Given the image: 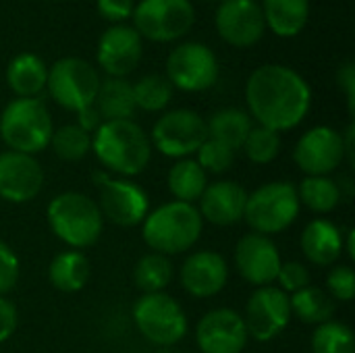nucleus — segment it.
Returning <instances> with one entry per match:
<instances>
[{
  "mask_svg": "<svg viewBox=\"0 0 355 353\" xmlns=\"http://www.w3.org/2000/svg\"><path fill=\"white\" fill-rule=\"evenodd\" d=\"M218 58L208 46L200 42H185L168 54L164 77L173 87L196 94L210 89L218 81Z\"/></svg>",
  "mask_w": 355,
  "mask_h": 353,
  "instance_id": "11",
  "label": "nucleus"
},
{
  "mask_svg": "<svg viewBox=\"0 0 355 353\" xmlns=\"http://www.w3.org/2000/svg\"><path fill=\"white\" fill-rule=\"evenodd\" d=\"M100 81L98 71L87 60L64 56L48 69L46 89L60 108L79 112L94 104Z\"/></svg>",
  "mask_w": 355,
  "mask_h": 353,
  "instance_id": "8",
  "label": "nucleus"
},
{
  "mask_svg": "<svg viewBox=\"0 0 355 353\" xmlns=\"http://www.w3.org/2000/svg\"><path fill=\"white\" fill-rule=\"evenodd\" d=\"M208 139L206 119L189 108L164 112L152 127L150 144L166 158H191Z\"/></svg>",
  "mask_w": 355,
  "mask_h": 353,
  "instance_id": "9",
  "label": "nucleus"
},
{
  "mask_svg": "<svg viewBox=\"0 0 355 353\" xmlns=\"http://www.w3.org/2000/svg\"><path fill=\"white\" fill-rule=\"evenodd\" d=\"M179 281L185 293L196 300L218 295L229 281V264L216 250H198L185 258L179 270Z\"/></svg>",
  "mask_w": 355,
  "mask_h": 353,
  "instance_id": "19",
  "label": "nucleus"
},
{
  "mask_svg": "<svg viewBox=\"0 0 355 353\" xmlns=\"http://www.w3.org/2000/svg\"><path fill=\"white\" fill-rule=\"evenodd\" d=\"M355 229H347L343 233V252L347 254V258L354 262L355 260Z\"/></svg>",
  "mask_w": 355,
  "mask_h": 353,
  "instance_id": "45",
  "label": "nucleus"
},
{
  "mask_svg": "<svg viewBox=\"0 0 355 353\" xmlns=\"http://www.w3.org/2000/svg\"><path fill=\"white\" fill-rule=\"evenodd\" d=\"M94 106L104 121H129L135 114L133 85L127 79L108 77L100 81Z\"/></svg>",
  "mask_w": 355,
  "mask_h": 353,
  "instance_id": "26",
  "label": "nucleus"
},
{
  "mask_svg": "<svg viewBox=\"0 0 355 353\" xmlns=\"http://www.w3.org/2000/svg\"><path fill=\"white\" fill-rule=\"evenodd\" d=\"M295 189L300 204L314 214H329L337 210L343 200L337 181L331 177H304Z\"/></svg>",
  "mask_w": 355,
  "mask_h": 353,
  "instance_id": "31",
  "label": "nucleus"
},
{
  "mask_svg": "<svg viewBox=\"0 0 355 353\" xmlns=\"http://www.w3.org/2000/svg\"><path fill=\"white\" fill-rule=\"evenodd\" d=\"M208 137L214 141L225 144L231 150H241L245 137L250 135L252 127H254V119L241 110V108H220L216 110L208 121Z\"/></svg>",
  "mask_w": 355,
  "mask_h": 353,
  "instance_id": "27",
  "label": "nucleus"
},
{
  "mask_svg": "<svg viewBox=\"0 0 355 353\" xmlns=\"http://www.w3.org/2000/svg\"><path fill=\"white\" fill-rule=\"evenodd\" d=\"M289 306H291V316H295L304 325H322L333 320L337 302L320 287L308 285L302 291L289 295Z\"/></svg>",
  "mask_w": 355,
  "mask_h": 353,
  "instance_id": "29",
  "label": "nucleus"
},
{
  "mask_svg": "<svg viewBox=\"0 0 355 353\" xmlns=\"http://www.w3.org/2000/svg\"><path fill=\"white\" fill-rule=\"evenodd\" d=\"M131 17L139 37L173 42L193 27L196 10L189 0H139Z\"/></svg>",
  "mask_w": 355,
  "mask_h": 353,
  "instance_id": "10",
  "label": "nucleus"
},
{
  "mask_svg": "<svg viewBox=\"0 0 355 353\" xmlns=\"http://www.w3.org/2000/svg\"><path fill=\"white\" fill-rule=\"evenodd\" d=\"M337 81H339V87L345 92L347 96V108H349V114L354 117L355 110V64L352 60H347L339 73H337Z\"/></svg>",
  "mask_w": 355,
  "mask_h": 353,
  "instance_id": "42",
  "label": "nucleus"
},
{
  "mask_svg": "<svg viewBox=\"0 0 355 353\" xmlns=\"http://www.w3.org/2000/svg\"><path fill=\"white\" fill-rule=\"evenodd\" d=\"M175 279V266L168 256L148 252L133 268V283L144 293H162Z\"/></svg>",
  "mask_w": 355,
  "mask_h": 353,
  "instance_id": "30",
  "label": "nucleus"
},
{
  "mask_svg": "<svg viewBox=\"0 0 355 353\" xmlns=\"http://www.w3.org/2000/svg\"><path fill=\"white\" fill-rule=\"evenodd\" d=\"M52 114L40 98H15L0 114V139L8 150L35 156L50 148Z\"/></svg>",
  "mask_w": 355,
  "mask_h": 353,
  "instance_id": "5",
  "label": "nucleus"
},
{
  "mask_svg": "<svg viewBox=\"0 0 355 353\" xmlns=\"http://www.w3.org/2000/svg\"><path fill=\"white\" fill-rule=\"evenodd\" d=\"M92 277V262L79 250H64L50 260L48 281L56 291L77 293L85 289Z\"/></svg>",
  "mask_w": 355,
  "mask_h": 353,
  "instance_id": "23",
  "label": "nucleus"
},
{
  "mask_svg": "<svg viewBox=\"0 0 355 353\" xmlns=\"http://www.w3.org/2000/svg\"><path fill=\"white\" fill-rule=\"evenodd\" d=\"M133 85V98H135V108L144 112H160L164 110L171 100H173V85L164 75H144L139 81L131 83Z\"/></svg>",
  "mask_w": 355,
  "mask_h": 353,
  "instance_id": "32",
  "label": "nucleus"
},
{
  "mask_svg": "<svg viewBox=\"0 0 355 353\" xmlns=\"http://www.w3.org/2000/svg\"><path fill=\"white\" fill-rule=\"evenodd\" d=\"M250 341L243 316L233 308H214L196 325L200 353H241Z\"/></svg>",
  "mask_w": 355,
  "mask_h": 353,
  "instance_id": "15",
  "label": "nucleus"
},
{
  "mask_svg": "<svg viewBox=\"0 0 355 353\" xmlns=\"http://www.w3.org/2000/svg\"><path fill=\"white\" fill-rule=\"evenodd\" d=\"M312 353H355L354 331L341 320H329L314 329L310 337Z\"/></svg>",
  "mask_w": 355,
  "mask_h": 353,
  "instance_id": "33",
  "label": "nucleus"
},
{
  "mask_svg": "<svg viewBox=\"0 0 355 353\" xmlns=\"http://www.w3.org/2000/svg\"><path fill=\"white\" fill-rule=\"evenodd\" d=\"M343 135V148H345V160L349 164V169L355 166V152H354V139H355V125L349 123L347 125V131L341 133Z\"/></svg>",
  "mask_w": 355,
  "mask_h": 353,
  "instance_id": "44",
  "label": "nucleus"
},
{
  "mask_svg": "<svg viewBox=\"0 0 355 353\" xmlns=\"http://www.w3.org/2000/svg\"><path fill=\"white\" fill-rule=\"evenodd\" d=\"M150 135L133 121H104L92 135V152L110 175L131 179L141 175L152 160Z\"/></svg>",
  "mask_w": 355,
  "mask_h": 353,
  "instance_id": "2",
  "label": "nucleus"
},
{
  "mask_svg": "<svg viewBox=\"0 0 355 353\" xmlns=\"http://www.w3.org/2000/svg\"><path fill=\"white\" fill-rule=\"evenodd\" d=\"M310 270L304 262H297V260H289V262H283L281 268H279V275H277V281L279 283V289L285 291L287 295H293L297 291H302L304 287L310 285Z\"/></svg>",
  "mask_w": 355,
  "mask_h": 353,
  "instance_id": "38",
  "label": "nucleus"
},
{
  "mask_svg": "<svg viewBox=\"0 0 355 353\" xmlns=\"http://www.w3.org/2000/svg\"><path fill=\"white\" fill-rule=\"evenodd\" d=\"M300 248L310 264L331 268L343 256V231L329 218H314L302 231Z\"/></svg>",
  "mask_w": 355,
  "mask_h": 353,
  "instance_id": "22",
  "label": "nucleus"
},
{
  "mask_svg": "<svg viewBox=\"0 0 355 353\" xmlns=\"http://www.w3.org/2000/svg\"><path fill=\"white\" fill-rule=\"evenodd\" d=\"M281 148H283L281 133H277L272 129H266V127H260V125L252 127L250 135L245 137V141L241 146L243 154L254 164H270V162H275L279 158V154H281Z\"/></svg>",
  "mask_w": 355,
  "mask_h": 353,
  "instance_id": "35",
  "label": "nucleus"
},
{
  "mask_svg": "<svg viewBox=\"0 0 355 353\" xmlns=\"http://www.w3.org/2000/svg\"><path fill=\"white\" fill-rule=\"evenodd\" d=\"M196 162L206 171V173H214V175H223L227 171L233 169L235 164V150L227 148L225 144L220 141H214V139H206L200 150L196 152Z\"/></svg>",
  "mask_w": 355,
  "mask_h": 353,
  "instance_id": "36",
  "label": "nucleus"
},
{
  "mask_svg": "<svg viewBox=\"0 0 355 353\" xmlns=\"http://www.w3.org/2000/svg\"><path fill=\"white\" fill-rule=\"evenodd\" d=\"M48 69L37 54L21 52L6 67V83L17 98H37L46 89Z\"/></svg>",
  "mask_w": 355,
  "mask_h": 353,
  "instance_id": "24",
  "label": "nucleus"
},
{
  "mask_svg": "<svg viewBox=\"0 0 355 353\" xmlns=\"http://www.w3.org/2000/svg\"><path fill=\"white\" fill-rule=\"evenodd\" d=\"M44 169L35 156L4 150L0 152V198L10 204H25L40 196Z\"/></svg>",
  "mask_w": 355,
  "mask_h": 353,
  "instance_id": "18",
  "label": "nucleus"
},
{
  "mask_svg": "<svg viewBox=\"0 0 355 353\" xmlns=\"http://www.w3.org/2000/svg\"><path fill=\"white\" fill-rule=\"evenodd\" d=\"M291 320L289 295L275 285L256 287L245 304L243 322L250 339L258 343H268L277 339Z\"/></svg>",
  "mask_w": 355,
  "mask_h": 353,
  "instance_id": "14",
  "label": "nucleus"
},
{
  "mask_svg": "<svg viewBox=\"0 0 355 353\" xmlns=\"http://www.w3.org/2000/svg\"><path fill=\"white\" fill-rule=\"evenodd\" d=\"M293 162L306 177H331L345 162L343 135L327 125L308 129L293 148Z\"/></svg>",
  "mask_w": 355,
  "mask_h": 353,
  "instance_id": "13",
  "label": "nucleus"
},
{
  "mask_svg": "<svg viewBox=\"0 0 355 353\" xmlns=\"http://www.w3.org/2000/svg\"><path fill=\"white\" fill-rule=\"evenodd\" d=\"M104 123V119L100 117V112H98V108L92 104V106H85V108H81L79 112H77V127H81L85 133H89V135H94L98 129H100V125Z\"/></svg>",
  "mask_w": 355,
  "mask_h": 353,
  "instance_id": "43",
  "label": "nucleus"
},
{
  "mask_svg": "<svg viewBox=\"0 0 355 353\" xmlns=\"http://www.w3.org/2000/svg\"><path fill=\"white\" fill-rule=\"evenodd\" d=\"M96 6H98V12L102 19L112 21V23H121L133 15L135 2L133 0H98Z\"/></svg>",
  "mask_w": 355,
  "mask_h": 353,
  "instance_id": "40",
  "label": "nucleus"
},
{
  "mask_svg": "<svg viewBox=\"0 0 355 353\" xmlns=\"http://www.w3.org/2000/svg\"><path fill=\"white\" fill-rule=\"evenodd\" d=\"M46 221L50 231L69 250H87L104 233L102 212L89 196L81 191H62L48 202Z\"/></svg>",
  "mask_w": 355,
  "mask_h": 353,
  "instance_id": "4",
  "label": "nucleus"
},
{
  "mask_svg": "<svg viewBox=\"0 0 355 353\" xmlns=\"http://www.w3.org/2000/svg\"><path fill=\"white\" fill-rule=\"evenodd\" d=\"M300 212L302 204L295 185L289 181H270L248 193L243 221L252 233L270 237L287 231L297 221Z\"/></svg>",
  "mask_w": 355,
  "mask_h": 353,
  "instance_id": "6",
  "label": "nucleus"
},
{
  "mask_svg": "<svg viewBox=\"0 0 355 353\" xmlns=\"http://www.w3.org/2000/svg\"><path fill=\"white\" fill-rule=\"evenodd\" d=\"M335 302L349 304L355 298V273L352 264H335L327 275V289Z\"/></svg>",
  "mask_w": 355,
  "mask_h": 353,
  "instance_id": "37",
  "label": "nucleus"
},
{
  "mask_svg": "<svg viewBox=\"0 0 355 353\" xmlns=\"http://www.w3.org/2000/svg\"><path fill=\"white\" fill-rule=\"evenodd\" d=\"M214 21L218 35L237 48L254 46L266 31L258 0H220Z\"/></svg>",
  "mask_w": 355,
  "mask_h": 353,
  "instance_id": "17",
  "label": "nucleus"
},
{
  "mask_svg": "<svg viewBox=\"0 0 355 353\" xmlns=\"http://www.w3.org/2000/svg\"><path fill=\"white\" fill-rule=\"evenodd\" d=\"M50 148L64 162H79L92 152V135L77 125H62L54 129Z\"/></svg>",
  "mask_w": 355,
  "mask_h": 353,
  "instance_id": "34",
  "label": "nucleus"
},
{
  "mask_svg": "<svg viewBox=\"0 0 355 353\" xmlns=\"http://www.w3.org/2000/svg\"><path fill=\"white\" fill-rule=\"evenodd\" d=\"M21 277V262L10 246L0 241V298H6L15 289Z\"/></svg>",
  "mask_w": 355,
  "mask_h": 353,
  "instance_id": "39",
  "label": "nucleus"
},
{
  "mask_svg": "<svg viewBox=\"0 0 355 353\" xmlns=\"http://www.w3.org/2000/svg\"><path fill=\"white\" fill-rule=\"evenodd\" d=\"M235 268L239 277L254 285V287H266L277 281L279 268L283 264L281 252L272 237L260 235V233H245L237 246H235Z\"/></svg>",
  "mask_w": 355,
  "mask_h": 353,
  "instance_id": "16",
  "label": "nucleus"
},
{
  "mask_svg": "<svg viewBox=\"0 0 355 353\" xmlns=\"http://www.w3.org/2000/svg\"><path fill=\"white\" fill-rule=\"evenodd\" d=\"M245 202V187L237 181L223 179L206 185L196 208L204 223H210L214 227H233L243 221Z\"/></svg>",
  "mask_w": 355,
  "mask_h": 353,
  "instance_id": "21",
  "label": "nucleus"
},
{
  "mask_svg": "<svg viewBox=\"0 0 355 353\" xmlns=\"http://www.w3.org/2000/svg\"><path fill=\"white\" fill-rule=\"evenodd\" d=\"M166 185L177 202L196 204L208 185V173L193 158H181L171 166Z\"/></svg>",
  "mask_w": 355,
  "mask_h": 353,
  "instance_id": "28",
  "label": "nucleus"
},
{
  "mask_svg": "<svg viewBox=\"0 0 355 353\" xmlns=\"http://www.w3.org/2000/svg\"><path fill=\"white\" fill-rule=\"evenodd\" d=\"M250 117L277 133L295 129L310 112L312 89L308 81L285 64L258 67L245 83Z\"/></svg>",
  "mask_w": 355,
  "mask_h": 353,
  "instance_id": "1",
  "label": "nucleus"
},
{
  "mask_svg": "<svg viewBox=\"0 0 355 353\" xmlns=\"http://www.w3.org/2000/svg\"><path fill=\"white\" fill-rule=\"evenodd\" d=\"M98 208L102 212L104 223L133 229L144 223L150 212V198L146 189L123 177H108L102 185H98Z\"/></svg>",
  "mask_w": 355,
  "mask_h": 353,
  "instance_id": "12",
  "label": "nucleus"
},
{
  "mask_svg": "<svg viewBox=\"0 0 355 353\" xmlns=\"http://www.w3.org/2000/svg\"><path fill=\"white\" fill-rule=\"evenodd\" d=\"M141 37L133 27L112 25L108 27L98 42V64L110 77L125 79L133 73L141 60Z\"/></svg>",
  "mask_w": 355,
  "mask_h": 353,
  "instance_id": "20",
  "label": "nucleus"
},
{
  "mask_svg": "<svg viewBox=\"0 0 355 353\" xmlns=\"http://www.w3.org/2000/svg\"><path fill=\"white\" fill-rule=\"evenodd\" d=\"M204 221L196 204L164 202L156 210H150L141 223L144 243L162 256H179L189 252L202 237Z\"/></svg>",
  "mask_w": 355,
  "mask_h": 353,
  "instance_id": "3",
  "label": "nucleus"
},
{
  "mask_svg": "<svg viewBox=\"0 0 355 353\" xmlns=\"http://www.w3.org/2000/svg\"><path fill=\"white\" fill-rule=\"evenodd\" d=\"M19 327L17 306L8 298H0V343L8 341Z\"/></svg>",
  "mask_w": 355,
  "mask_h": 353,
  "instance_id": "41",
  "label": "nucleus"
},
{
  "mask_svg": "<svg viewBox=\"0 0 355 353\" xmlns=\"http://www.w3.org/2000/svg\"><path fill=\"white\" fill-rule=\"evenodd\" d=\"M133 322L139 335L156 347L177 345L189 329L183 306L166 291L144 293L133 304Z\"/></svg>",
  "mask_w": 355,
  "mask_h": 353,
  "instance_id": "7",
  "label": "nucleus"
},
{
  "mask_svg": "<svg viewBox=\"0 0 355 353\" xmlns=\"http://www.w3.org/2000/svg\"><path fill=\"white\" fill-rule=\"evenodd\" d=\"M266 27L281 37H293L304 31L310 19V0H262Z\"/></svg>",
  "mask_w": 355,
  "mask_h": 353,
  "instance_id": "25",
  "label": "nucleus"
}]
</instances>
